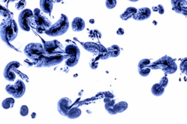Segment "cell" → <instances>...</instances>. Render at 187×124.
I'll return each mask as SVG.
<instances>
[{
  "label": "cell",
  "mask_w": 187,
  "mask_h": 124,
  "mask_svg": "<svg viewBox=\"0 0 187 124\" xmlns=\"http://www.w3.org/2000/svg\"><path fill=\"white\" fill-rule=\"evenodd\" d=\"M151 64V61L149 59H143L138 64V72L142 77L149 76L151 72V69L149 66Z\"/></svg>",
  "instance_id": "9a60e30c"
},
{
  "label": "cell",
  "mask_w": 187,
  "mask_h": 124,
  "mask_svg": "<svg viewBox=\"0 0 187 124\" xmlns=\"http://www.w3.org/2000/svg\"><path fill=\"white\" fill-rule=\"evenodd\" d=\"M61 0H40V6L43 12L45 14H51L53 9V5L55 2H59Z\"/></svg>",
  "instance_id": "e0dca14e"
},
{
  "label": "cell",
  "mask_w": 187,
  "mask_h": 124,
  "mask_svg": "<svg viewBox=\"0 0 187 124\" xmlns=\"http://www.w3.org/2000/svg\"><path fill=\"white\" fill-rule=\"evenodd\" d=\"M33 14L35 23V28L36 29V31L40 34L44 33L47 29L51 27V21L47 18L44 14L42 13V11L40 9L35 8Z\"/></svg>",
  "instance_id": "8992f818"
},
{
  "label": "cell",
  "mask_w": 187,
  "mask_h": 124,
  "mask_svg": "<svg viewBox=\"0 0 187 124\" xmlns=\"http://www.w3.org/2000/svg\"><path fill=\"white\" fill-rule=\"evenodd\" d=\"M105 109L107 110V112H108L110 115H116V113L113 111V106L115 105L116 102H115L114 100L111 98H108V97H105Z\"/></svg>",
  "instance_id": "d6986e66"
},
{
  "label": "cell",
  "mask_w": 187,
  "mask_h": 124,
  "mask_svg": "<svg viewBox=\"0 0 187 124\" xmlns=\"http://www.w3.org/2000/svg\"><path fill=\"white\" fill-rule=\"evenodd\" d=\"M83 47L84 49H86L87 51L91 52V53L94 54H102L104 52L107 51V48H105L104 45L102 44L95 43V42H85V43L82 44Z\"/></svg>",
  "instance_id": "7c38bea8"
},
{
  "label": "cell",
  "mask_w": 187,
  "mask_h": 124,
  "mask_svg": "<svg viewBox=\"0 0 187 124\" xmlns=\"http://www.w3.org/2000/svg\"><path fill=\"white\" fill-rule=\"evenodd\" d=\"M157 12L160 14H164V8L162 5H159L157 6Z\"/></svg>",
  "instance_id": "e575fe53"
},
{
  "label": "cell",
  "mask_w": 187,
  "mask_h": 124,
  "mask_svg": "<svg viewBox=\"0 0 187 124\" xmlns=\"http://www.w3.org/2000/svg\"><path fill=\"white\" fill-rule=\"evenodd\" d=\"M107 51L110 53V55H111L112 57H116L120 54V48L119 46L117 45H112L110 48H107Z\"/></svg>",
  "instance_id": "cb8c5ba5"
},
{
  "label": "cell",
  "mask_w": 187,
  "mask_h": 124,
  "mask_svg": "<svg viewBox=\"0 0 187 124\" xmlns=\"http://www.w3.org/2000/svg\"><path fill=\"white\" fill-rule=\"evenodd\" d=\"M11 13H10V11H8L4 6L1 5H0V16L3 17H7L8 16L11 15Z\"/></svg>",
  "instance_id": "83f0119b"
},
{
  "label": "cell",
  "mask_w": 187,
  "mask_h": 124,
  "mask_svg": "<svg viewBox=\"0 0 187 124\" xmlns=\"http://www.w3.org/2000/svg\"><path fill=\"white\" fill-rule=\"evenodd\" d=\"M72 30L75 32L82 31L85 28V22L81 17L75 18L72 22Z\"/></svg>",
  "instance_id": "ac0fdd59"
},
{
  "label": "cell",
  "mask_w": 187,
  "mask_h": 124,
  "mask_svg": "<svg viewBox=\"0 0 187 124\" xmlns=\"http://www.w3.org/2000/svg\"><path fill=\"white\" fill-rule=\"evenodd\" d=\"M28 114V108L26 106H22L20 109V115L22 116H26Z\"/></svg>",
  "instance_id": "4dcf8cb0"
},
{
  "label": "cell",
  "mask_w": 187,
  "mask_h": 124,
  "mask_svg": "<svg viewBox=\"0 0 187 124\" xmlns=\"http://www.w3.org/2000/svg\"><path fill=\"white\" fill-rule=\"evenodd\" d=\"M18 35V27L16 21L13 18V14L5 17L0 24V37L2 41L5 42L11 48L14 46L10 45V42L17 38Z\"/></svg>",
  "instance_id": "6da1fadb"
},
{
  "label": "cell",
  "mask_w": 187,
  "mask_h": 124,
  "mask_svg": "<svg viewBox=\"0 0 187 124\" xmlns=\"http://www.w3.org/2000/svg\"><path fill=\"white\" fill-rule=\"evenodd\" d=\"M43 48L46 55H53L57 54H63L64 48L63 45L58 40L46 41L43 44Z\"/></svg>",
  "instance_id": "30bf717a"
},
{
  "label": "cell",
  "mask_w": 187,
  "mask_h": 124,
  "mask_svg": "<svg viewBox=\"0 0 187 124\" xmlns=\"http://www.w3.org/2000/svg\"><path fill=\"white\" fill-rule=\"evenodd\" d=\"M26 5V2L25 0H19V2L16 4L15 8L18 11H22L24 9V8Z\"/></svg>",
  "instance_id": "4316f807"
},
{
  "label": "cell",
  "mask_w": 187,
  "mask_h": 124,
  "mask_svg": "<svg viewBox=\"0 0 187 124\" xmlns=\"http://www.w3.org/2000/svg\"><path fill=\"white\" fill-rule=\"evenodd\" d=\"M14 99L12 97H9V98H6L3 100L2 103V106L5 109H8L14 107Z\"/></svg>",
  "instance_id": "d4e9b609"
},
{
  "label": "cell",
  "mask_w": 187,
  "mask_h": 124,
  "mask_svg": "<svg viewBox=\"0 0 187 124\" xmlns=\"http://www.w3.org/2000/svg\"><path fill=\"white\" fill-rule=\"evenodd\" d=\"M128 105L125 101H121V102L118 103H115L113 109L116 115L117 113H122V112H125V111L128 109Z\"/></svg>",
  "instance_id": "44dd1931"
},
{
  "label": "cell",
  "mask_w": 187,
  "mask_h": 124,
  "mask_svg": "<svg viewBox=\"0 0 187 124\" xmlns=\"http://www.w3.org/2000/svg\"><path fill=\"white\" fill-rule=\"evenodd\" d=\"M89 23H91V24H94V23H95V20H94L93 19H90V20H89Z\"/></svg>",
  "instance_id": "74e56055"
},
{
  "label": "cell",
  "mask_w": 187,
  "mask_h": 124,
  "mask_svg": "<svg viewBox=\"0 0 187 124\" xmlns=\"http://www.w3.org/2000/svg\"><path fill=\"white\" fill-rule=\"evenodd\" d=\"M165 88L162 87L160 83H155L152 88V92L154 96H161L164 93Z\"/></svg>",
  "instance_id": "603a6c76"
},
{
  "label": "cell",
  "mask_w": 187,
  "mask_h": 124,
  "mask_svg": "<svg viewBox=\"0 0 187 124\" xmlns=\"http://www.w3.org/2000/svg\"><path fill=\"white\" fill-rule=\"evenodd\" d=\"M150 69H161L165 73V74H174L178 70V66L175 60L169 56H164L157 60V61L154 62L149 66Z\"/></svg>",
  "instance_id": "7a4b0ae2"
},
{
  "label": "cell",
  "mask_w": 187,
  "mask_h": 124,
  "mask_svg": "<svg viewBox=\"0 0 187 124\" xmlns=\"http://www.w3.org/2000/svg\"><path fill=\"white\" fill-rule=\"evenodd\" d=\"M128 1L133 2H138V1H139V0H128Z\"/></svg>",
  "instance_id": "ab89813d"
},
{
  "label": "cell",
  "mask_w": 187,
  "mask_h": 124,
  "mask_svg": "<svg viewBox=\"0 0 187 124\" xmlns=\"http://www.w3.org/2000/svg\"><path fill=\"white\" fill-rule=\"evenodd\" d=\"M19 66H20V63L17 61L10 62L5 68L4 73H3L4 77L5 78L6 80L9 81V82H13L15 80L16 76H17L15 71Z\"/></svg>",
  "instance_id": "8fae6325"
},
{
  "label": "cell",
  "mask_w": 187,
  "mask_h": 124,
  "mask_svg": "<svg viewBox=\"0 0 187 124\" xmlns=\"http://www.w3.org/2000/svg\"><path fill=\"white\" fill-rule=\"evenodd\" d=\"M32 117H33V118H34V117H35V113H34V114H33V115H32Z\"/></svg>",
  "instance_id": "60d3db41"
},
{
  "label": "cell",
  "mask_w": 187,
  "mask_h": 124,
  "mask_svg": "<svg viewBox=\"0 0 187 124\" xmlns=\"http://www.w3.org/2000/svg\"><path fill=\"white\" fill-rule=\"evenodd\" d=\"M116 33H117V34H118V35H123V34H125L124 29L122 28H119L118 30H117Z\"/></svg>",
  "instance_id": "d590c367"
},
{
  "label": "cell",
  "mask_w": 187,
  "mask_h": 124,
  "mask_svg": "<svg viewBox=\"0 0 187 124\" xmlns=\"http://www.w3.org/2000/svg\"><path fill=\"white\" fill-rule=\"evenodd\" d=\"M69 56L63 54H57L53 55H45L40 59L39 61L35 63V66L38 68L41 67H51L60 64L64 60H67Z\"/></svg>",
  "instance_id": "277c9868"
},
{
  "label": "cell",
  "mask_w": 187,
  "mask_h": 124,
  "mask_svg": "<svg viewBox=\"0 0 187 124\" xmlns=\"http://www.w3.org/2000/svg\"><path fill=\"white\" fill-rule=\"evenodd\" d=\"M5 90L14 98H20L25 92V85L21 80H18L14 84L6 86Z\"/></svg>",
  "instance_id": "9c48e42d"
},
{
  "label": "cell",
  "mask_w": 187,
  "mask_h": 124,
  "mask_svg": "<svg viewBox=\"0 0 187 124\" xmlns=\"http://www.w3.org/2000/svg\"><path fill=\"white\" fill-rule=\"evenodd\" d=\"M104 94H105V97H108V98L111 99H113V97H114V94H112L110 91H106V92L104 93Z\"/></svg>",
  "instance_id": "836d02e7"
},
{
  "label": "cell",
  "mask_w": 187,
  "mask_h": 124,
  "mask_svg": "<svg viewBox=\"0 0 187 124\" xmlns=\"http://www.w3.org/2000/svg\"><path fill=\"white\" fill-rule=\"evenodd\" d=\"M152 15V11L149 8H141L138 9L137 11L134 14L133 18L135 20L137 21H142L145 20V19H149Z\"/></svg>",
  "instance_id": "2e32d148"
},
{
  "label": "cell",
  "mask_w": 187,
  "mask_h": 124,
  "mask_svg": "<svg viewBox=\"0 0 187 124\" xmlns=\"http://www.w3.org/2000/svg\"><path fill=\"white\" fill-rule=\"evenodd\" d=\"M168 83H169L168 78H167L166 77H163L160 80V84L162 86V87H164L165 89V87H166L167 85H168Z\"/></svg>",
  "instance_id": "d6a6232c"
},
{
  "label": "cell",
  "mask_w": 187,
  "mask_h": 124,
  "mask_svg": "<svg viewBox=\"0 0 187 124\" xmlns=\"http://www.w3.org/2000/svg\"><path fill=\"white\" fill-rule=\"evenodd\" d=\"M172 10L175 12L184 15H187V2L186 0H171Z\"/></svg>",
  "instance_id": "4fadbf2b"
},
{
  "label": "cell",
  "mask_w": 187,
  "mask_h": 124,
  "mask_svg": "<svg viewBox=\"0 0 187 124\" xmlns=\"http://www.w3.org/2000/svg\"><path fill=\"white\" fill-rule=\"evenodd\" d=\"M24 53L34 63H37L46 55L43 45L40 43H29L24 48Z\"/></svg>",
  "instance_id": "5b68a950"
},
{
  "label": "cell",
  "mask_w": 187,
  "mask_h": 124,
  "mask_svg": "<svg viewBox=\"0 0 187 124\" xmlns=\"http://www.w3.org/2000/svg\"><path fill=\"white\" fill-rule=\"evenodd\" d=\"M89 37H91V38L92 39H100L101 37H102V33H101L99 30H97V29H95V30H92L89 31Z\"/></svg>",
  "instance_id": "484cf974"
},
{
  "label": "cell",
  "mask_w": 187,
  "mask_h": 124,
  "mask_svg": "<svg viewBox=\"0 0 187 124\" xmlns=\"http://www.w3.org/2000/svg\"><path fill=\"white\" fill-rule=\"evenodd\" d=\"M81 115V110L78 107H72L71 108L70 110L68 112L66 117L69 119H76L79 117Z\"/></svg>",
  "instance_id": "7402d4cb"
},
{
  "label": "cell",
  "mask_w": 187,
  "mask_h": 124,
  "mask_svg": "<svg viewBox=\"0 0 187 124\" xmlns=\"http://www.w3.org/2000/svg\"><path fill=\"white\" fill-rule=\"evenodd\" d=\"M154 22V25H157V22H155V21H154V22Z\"/></svg>",
  "instance_id": "b9f144b4"
},
{
  "label": "cell",
  "mask_w": 187,
  "mask_h": 124,
  "mask_svg": "<svg viewBox=\"0 0 187 124\" xmlns=\"http://www.w3.org/2000/svg\"><path fill=\"white\" fill-rule=\"evenodd\" d=\"M19 25L25 31H29L32 28H35L34 14L30 9H24L18 17Z\"/></svg>",
  "instance_id": "52a82bcc"
},
{
  "label": "cell",
  "mask_w": 187,
  "mask_h": 124,
  "mask_svg": "<svg viewBox=\"0 0 187 124\" xmlns=\"http://www.w3.org/2000/svg\"><path fill=\"white\" fill-rule=\"evenodd\" d=\"M69 22L68 17L64 14H61L60 19L51 25V27L45 31V33L49 37H58L64 34L68 31Z\"/></svg>",
  "instance_id": "3957f363"
},
{
  "label": "cell",
  "mask_w": 187,
  "mask_h": 124,
  "mask_svg": "<svg viewBox=\"0 0 187 124\" xmlns=\"http://www.w3.org/2000/svg\"><path fill=\"white\" fill-rule=\"evenodd\" d=\"M152 9H153V11H157V6H156V7H153L152 8Z\"/></svg>",
  "instance_id": "f35d334b"
},
{
  "label": "cell",
  "mask_w": 187,
  "mask_h": 124,
  "mask_svg": "<svg viewBox=\"0 0 187 124\" xmlns=\"http://www.w3.org/2000/svg\"><path fill=\"white\" fill-rule=\"evenodd\" d=\"M72 108V100L68 97H63L58 101V110L61 115H67L68 112Z\"/></svg>",
  "instance_id": "5bb4252c"
},
{
  "label": "cell",
  "mask_w": 187,
  "mask_h": 124,
  "mask_svg": "<svg viewBox=\"0 0 187 124\" xmlns=\"http://www.w3.org/2000/svg\"><path fill=\"white\" fill-rule=\"evenodd\" d=\"M89 66H90V68H92V69H96V68H98L99 63L98 62L95 61V59L92 58V60H91V61L89 62Z\"/></svg>",
  "instance_id": "1f68e13d"
},
{
  "label": "cell",
  "mask_w": 187,
  "mask_h": 124,
  "mask_svg": "<svg viewBox=\"0 0 187 124\" xmlns=\"http://www.w3.org/2000/svg\"><path fill=\"white\" fill-rule=\"evenodd\" d=\"M180 71H182V73H183V74H186V71H187V60H186V58H185L184 60H183V62L180 63Z\"/></svg>",
  "instance_id": "f1b7e54d"
},
{
  "label": "cell",
  "mask_w": 187,
  "mask_h": 124,
  "mask_svg": "<svg viewBox=\"0 0 187 124\" xmlns=\"http://www.w3.org/2000/svg\"><path fill=\"white\" fill-rule=\"evenodd\" d=\"M16 0H2V2H15Z\"/></svg>",
  "instance_id": "8d00e7d4"
},
{
  "label": "cell",
  "mask_w": 187,
  "mask_h": 124,
  "mask_svg": "<svg viewBox=\"0 0 187 124\" xmlns=\"http://www.w3.org/2000/svg\"><path fill=\"white\" fill-rule=\"evenodd\" d=\"M64 52L69 56L66 60V65L69 67H74L78 64L80 59L81 51L78 47L75 45H69L64 48Z\"/></svg>",
  "instance_id": "ba28073f"
},
{
  "label": "cell",
  "mask_w": 187,
  "mask_h": 124,
  "mask_svg": "<svg viewBox=\"0 0 187 124\" xmlns=\"http://www.w3.org/2000/svg\"><path fill=\"white\" fill-rule=\"evenodd\" d=\"M137 11V9L135 8L134 7H130L128 8L125 11V12L123 13L122 14H121L120 17L122 20H128L130 18H131L134 16V14Z\"/></svg>",
  "instance_id": "ffe728a7"
},
{
  "label": "cell",
  "mask_w": 187,
  "mask_h": 124,
  "mask_svg": "<svg viewBox=\"0 0 187 124\" xmlns=\"http://www.w3.org/2000/svg\"><path fill=\"white\" fill-rule=\"evenodd\" d=\"M116 0H106V7L108 9H113L116 7Z\"/></svg>",
  "instance_id": "f546056e"
}]
</instances>
